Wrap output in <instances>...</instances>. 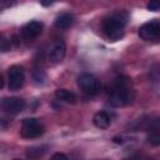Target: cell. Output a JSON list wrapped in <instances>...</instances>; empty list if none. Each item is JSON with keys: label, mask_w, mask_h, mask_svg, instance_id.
<instances>
[{"label": "cell", "mask_w": 160, "mask_h": 160, "mask_svg": "<svg viewBox=\"0 0 160 160\" xmlns=\"http://www.w3.org/2000/svg\"><path fill=\"white\" fill-rule=\"evenodd\" d=\"M128 22V12L125 11H115L108 15L102 20V31L108 39L111 41H116L124 35V29Z\"/></svg>", "instance_id": "6da1fadb"}, {"label": "cell", "mask_w": 160, "mask_h": 160, "mask_svg": "<svg viewBox=\"0 0 160 160\" xmlns=\"http://www.w3.org/2000/svg\"><path fill=\"white\" fill-rule=\"evenodd\" d=\"M130 92H131V90L129 88L128 79H125L122 76L118 78L115 80L111 90H110V102H111V105H114V106L126 105L131 99Z\"/></svg>", "instance_id": "7a4b0ae2"}, {"label": "cell", "mask_w": 160, "mask_h": 160, "mask_svg": "<svg viewBox=\"0 0 160 160\" xmlns=\"http://www.w3.org/2000/svg\"><path fill=\"white\" fill-rule=\"evenodd\" d=\"M78 85L81 89V91L88 95H96L100 92L101 89L100 81L92 74L89 72H82L78 76Z\"/></svg>", "instance_id": "3957f363"}, {"label": "cell", "mask_w": 160, "mask_h": 160, "mask_svg": "<svg viewBox=\"0 0 160 160\" xmlns=\"http://www.w3.org/2000/svg\"><path fill=\"white\" fill-rule=\"evenodd\" d=\"M44 125L34 118H26L21 122V134L28 139H35L44 134Z\"/></svg>", "instance_id": "277c9868"}, {"label": "cell", "mask_w": 160, "mask_h": 160, "mask_svg": "<svg viewBox=\"0 0 160 160\" xmlns=\"http://www.w3.org/2000/svg\"><path fill=\"white\" fill-rule=\"evenodd\" d=\"M139 36L145 41H160V21L151 20L142 24L139 29Z\"/></svg>", "instance_id": "5b68a950"}, {"label": "cell", "mask_w": 160, "mask_h": 160, "mask_svg": "<svg viewBox=\"0 0 160 160\" xmlns=\"http://www.w3.org/2000/svg\"><path fill=\"white\" fill-rule=\"evenodd\" d=\"M25 82V74L24 68L21 65H12L9 68L8 71V86L10 90L15 91L22 88Z\"/></svg>", "instance_id": "8992f818"}, {"label": "cell", "mask_w": 160, "mask_h": 160, "mask_svg": "<svg viewBox=\"0 0 160 160\" xmlns=\"http://www.w3.org/2000/svg\"><path fill=\"white\" fill-rule=\"evenodd\" d=\"M24 108H25V101L21 98L11 96V98H5L1 101V109L8 115H18L24 110Z\"/></svg>", "instance_id": "52a82bcc"}, {"label": "cell", "mask_w": 160, "mask_h": 160, "mask_svg": "<svg viewBox=\"0 0 160 160\" xmlns=\"http://www.w3.org/2000/svg\"><path fill=\"white\" fill-rule=\"evenodd\" d=\"M66 54V45L62 40H56L54 41L50 48L48 49V60L52 64H59L62 61Z\"/></svg>", "instance_id": "ba28073f"}, {"label": "cell", "mask_w": 160, "mask_h": 160, "mask_svg": "<svg viewBox=\"0 0 160 160\" xmlns=\"http://www.w3.org/2000/svg\"><path fill=\"white\" fill-rule=\"evenodd\" d=\"M42 22L40 21H30L28 24H25L21 29V34L24 36V39L26 40H32L35 38H38L41 32H42Z\"/></svg>", "instance_id": "9c48e42d"}, {"label": "cell", "mask_w": 160, "mask_h": 160, "mask_svg": "<svg viewBox=\"0 0 160 160\" xmlns=\"http://www.w3.org/2000/svg\"><path fill=\"white\" fill-rule=\"evenodd\" d=\"M112 121V115L108 111H98L94 118H92V122L96 128L99 129H106L110 126Z\"/></svg>", "instance_id": "30bf717a"}, {"label": "cell", "mask_w": 160, "mask_h": 160, "mask_svg": "<svg viewBox=\"0 0 160 160\" xmlns=\"http://www.w3.org/2000/svg\"><path fill=\"white\" fill-rule=\"evenodd\" d=\"M55 96L59 101L65 102V104H75L76 100H78L76 95L72 91L66 90V89H58L55 91Z\"/></svg>", "instance_id": "8fae6325"}, {"label": "cell", "mask_w": 160, "mask_h": 160, "mask_svg": "<svg viewBox=\"0 0 160 160\" xmlns=\"http://www.w3.org/2000/svg\"><path fill=\"white\" fill-rule=\"evenodd\" d=\"M74 22V16L69 12H64V14H60L56 20H55V26L60 30H65L68 28H70Z\"/></svg>", "instance_id": "7c38bea8"}, {"label": "cell", "mask_w": 160, "mask_h": 160, "mask_svg": "<svg viewBox=\"0 0 160 160\" xmlns=\"http://www.w3.org/2000/svg\"><path fill=\"white\" fill-rule=\"evenodd\" d=\"M145 129L148 131H160V118H151L146 121Z\"/></svg>", "instance_id": "4fadbf2b"}, {"label": "cell", "mask_w": 160, "mask_h": 160, "mask_svg": "<svg viewBox=\"0 0 160 160\" xmlns=\"http://www.w3.org/2000/svg\"><path fill=\"white\" fill-rule=\"evenodd\" d=\"M148 142L151 146H159L160 145V131H150L148 135Z\"/></svg>", "instance_id": "5bb4252c"}, {"label": "cell", "mask_w": 160, "mask_h": 160, "mask_svg": "<svg viewBox=\"0 0 160 160\" xmlns=\"http://www.w3.org/2000/svg\"><path fill=\"white\" fill-rule=\"evenodd\" d=\"M44 152H45L44 148H31V149H29V151H28V156H30V158H39V156H41Z\"/></svg>", "instance_id": "9a60e30c"}, {"label": "cell", "mask_w": 160, "mask_h": 160, "mask_svg": "<svg viewBox=\"0 0 160 160\" xmlns=\"http://www.w3.org/2000/svg\"><path fill=\"white\" fill-rule=\"evenodd\" d=\"M32 78H34V80L36 82H42L44 79H45V74H44V71L41 69H35L32 71Z\"/></svg>", "instance_id": "2e32d148"}, {"label": "cell", "mask_w": 160, "mask_h": 160, "mask_svg": "<svg viewBox=\"0 0 160 160\" xmlns=\"http://www.w3.org/2000/svg\"><path fill=\"white\" fill-rule=\"evenodd\" d=\"M146 8L150 11H158V10H160V0H149Z\"/></svg>", "instance_id": "e0dca14e"}, {"label": "cell", "mask_w": 160, "mask_h": 160, "mask_svg": "<svg viewBox=\"0 0 160 160\" xmlns=\"http://www.w3.org/2000/svg\"><path fill=\"white\" fill-rule=\"evenodd\" d=\"M10 50V41L8 39H5L4 36H1V51L6 52Z\"/></svg>", "instance_id": "ac0fdd59"}, {"label": "cell", "mask_w": 160, "mask_h": 160, "mask_svg": "<svg viewBox=\"0 0 160 160\" xmlns=\"http://www.w3.org/2000/svg\"><path fill=\"white\" fill-rule=\"evenodd\" d=\"M15 2H16V0H1V6H2V9L10 8V6L15 5Z\"/></svg>", "instance_id": "d6986e66"}, {"label": "cell", "mask_w": 160, "mask_h": 160, "mask_svg": "<svg viewBox=\"0 0 160 160\" xmlns=\"http://www.w3.org/2000/svg\"><path fill=\"white\" fill-rule=\"evenodd\" d=\"M40 2H41V5H42V6L48 8V6L52 5V4L55 2V0H40Z\"/></svg>", "instance_id": "ffe728a7"}, {"label": "cell", "mask_w": 160, "mask_h": 160, "mask_svg": "<svg viewBox=\"0 0 160 160\" xmlns=\"http://www.w3.org/2000/svg\"><path fill=\"white\" fill-rule=\"evenodd\" d=\"M51 158H52V159H68V156H66L65 154H61V152H56V154H54Z\"/></svg>", "instance_id": "44dd1931"}]
</instances>
